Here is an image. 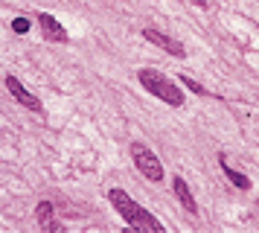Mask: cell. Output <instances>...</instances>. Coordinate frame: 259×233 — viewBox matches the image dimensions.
I'll list each match as a JSON object with an SVG mask.
<instances>
[{
	"label": "cell",
	"instance_id": "cell-1",
	"mask_svg": "<svg viewBox=\"0 0 259 233\" xmlns=\"http://www.w3.org/2000/svg\"><path fill=\"white\" fill-rule=\"evenodd\" d=\"M108 201H111L114 210L122 216V221H125L128 227H134V230H149V233H160L163 230V224L154 219L149 210H143L128 192H122V189H111V192H108Z\"/></svg>",
	"mask_w": 259,
	"mask_h": 233
},
{
	"label": "cell",
	"instance_id": "cell-2",
	"mask_svg": "<svg viewBox=\"0 0 259 233\" xmlns=\"http://www.w3.org/2000/svg\"><path fill=\"white\" fill-rule=\"evenodd\" d=\"M137 79H140L143 88L152 93V96H157L160 102L172 105V108H184V99H187V96L181 91V85H175V82L169 79V76H163L160 70L143 67L140 73H137Z\"/></svg>",
	"mask_w": 259,
	"mask_h": 233
},
{
	"label": "cell",
	"instance_id": "cell-3",
	"mask_svg": "<svg viewBox=\"0 0 259 233\" xmlns=\"http://www.w3.org/2000/svg\"><path fill=\"white\" fill-rule=\"evenodd\" d=\"M131 158H134V166L143 172V178H149L154 184H160L163 181V163L157 161V154H154L149 146H143V143H131Z\"/></svg>",
	"mask_w": 259,
	"mask_h": 233
},
{
	"label": "cell",
	"instance_id": "cell-4",
	"mask_svg": "<svg viewBox=\"0 0 259 233\" xmlns=\"http://www.w3.org/2000/svg\"><path fill=\"white\" fill-rule=\"evenodd\" d=\"M143 38L149 41V44H157L163 53H169V56L175 58H187V50H184V44H178L175 38H169L166 32H160V29H152V26H146L143 29Z\"/></svg>",
	"mask_w": 259,
	"mask_h": 233
},
{
	"label": "cell",
	"instance_id": "cell-5",
	"mask_svg": "<svg viewBox=\"0 0 259 233\" xmlns=\"http://www.w3.org/2000/svg\"><path fill=\"white\" fill-rule=\"evenodd\" d=\"M38 26H41V35L47 38L50 44H67V29L50 12H38Z\"/></svg>",
	"mask_w": 259,
	"mask_h": 233
},
{
	"label": "cell",
	"instance_id": "cell-6",
	"mask_svg": "<svg viewBox=\"0 0 259 233\" xmlns=\"http://www.w3.org/2000/svg\"><path fill=\"white\" fill-rule=\"evenodd\" d=\"M6 91L12 93V96H15L21 105H24V108H29V111H35V114H41V111H44V108H41V99H38L35 93L26 91V88H24L18 79H15V76H6Z\"/></svg>",
	"mask_w": 259,
	"mask_h": 233
},
{
	"label": "cell",
	"instance_id": "cell-7",
	"mask_svg": "<svg viewBox=\"0 0 259 233\" xmlns=\"http://www.w3.org/2000/svg\"><path fill=\"white\" fill-rule=\"evenodd\" d=\"M172 192H175V198L181 201V204H184V210H187V213H192V216L198 213L195 196H192V189H189V184L184 181V178H181V175H175V178H172Z\"/></svg>",
	"mask_w": 259,
	"mask_h": 233
},
{
	"label": "cell",
	"instance_id": "cell-8",
	"mask_svg": "<svg viewBox=\"0 0 259 233\" xmlns=\"http://www.w3.org/2000/svg\"><path fill=\"white\" fill-rule=\"evenodd\" d=\"M219 166H222L224 178H227L236 189H242V192H245V189H250V178H247V175H242L239 169H233V166L227 163V154H224V151H219Z\"/></svg>",
	"mask_w": 259,
	"mask_h": 233
},
{
	"label": "cell",
	"instance_id": "cell-9",
	"mask_svg": "<svg viewBox=\"0 0 259 233\" xmlns=\"http://www.w3.org/2000/svg\"><path fill=\"white\" fill-rule=\"evenodd\" d=\"M35 219L44 230H59V221H56V207L50 201H38L35 207Z\"/></svg>",
	"mask_w": 259,
	"mask_h": 233
},
{
	"label": "cell",
	"instance_id": "cell-10",
	"mask_svg": "<svg viewBox=\"0 0 259 233\" xmlns=\"http://www.w3.org/2000/svg\"><path fill=\"white\" fill-rule=\"evenodd\" d=\"M181 85H184L187 91L198 93V96H207V91H204V85H198V82H195V79H189V76H181Z\"/></svg>",
	"mask_w": 259,
	"mask_h": 233
},
{
	"label": "cell",
	"instance_id": "cell-11",
	"mask_svg": "<svg viewBox=\"0 0 259 233\" xmlns=\"http://www.w3.org/2000/svg\"><path fill=\"white\" fill-rule=\"evenodd\" d=\"M12 29H15L18 35H26L29 29H32V23L26 21V18H15V21H12Z\"/></svg>",
	"mask_w": 259,
	"mask_h": 233
},
{
	"label": "cell",
	"instance_id": "cell-12",
	"mask_svg": "<svg viewBox=\"0 0 259 233\" xmlns=\"http://www.w3.org/2000/svg\"><path fill=\"white\" fill-rule=\"evenodd\" d=\"M192 6H198V9H207V0H189Z\"/></svg>",
	"mask_w": 259,
	"mask_h": 233
},
{
	"label": "cell",
	"instance_id": "cell-13",
	"mask_svg": "<svg viewBox=\"0 0 259 233\" xmlns=\"http://www.w3.org/2000/svg\"><path fill=\"white\" fill-rule=\"evenodd\" d=\"M256 207H259V198H256Z\"/></svg>",
	"mask_w": 259,
	"mask_h": 233
}]
</instances>
